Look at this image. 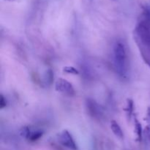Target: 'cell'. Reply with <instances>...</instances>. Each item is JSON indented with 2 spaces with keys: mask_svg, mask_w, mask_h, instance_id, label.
Here are the masks:
<instances>
[{
  "mask_svg": "<svg viewBox=\"0 0 150 150\" xmlns=\"http://www.w3.org/2000/svg\"><path fill=\"white\" fill-rule=\"evenodd\" d=\"M63 70L66 73H71V74H79L78 70L73 67H65L63 68Z\"/></svg>",
  "mask_w": 150,
  "mask_h": 150,
  "instance_id": "obj_9",
  "label": "cell"
},
{
  "mask_svg": "<svg viewBox=\"0 0 150 150\" xmlns=\"http://www.w3.org/2000/svg\"><path fill=\"white\" fill-rule=\"evenodd\" d=\"M148 116H149V118L150 119V108H149V111H148Z\"/></svg>",
  "mask_w": 150,
  "mask_h": 150,
  "instance_id": "obj_13",
  "label": "cell"
},
{
  "mask_svg": "<svg viewBox=\"0 0 150 150\" xmlns=\"http://www.w3.org/2000/svg\"><path fill=\"white\" fill-rule=\"evenodd\" d=\"M55 87L56 90L66 95H68V96H73L75 95V92H76L73 85L68 81L62 79V78L57 79Z\"/></svg>",
  "mask_w": 150,
  "mask_h": 150,
  "instance_id": "obj_3",
  "label": "cell"
},
{
  "mask_svg": "<svg viewBox=\"0 0 150 150\" xmlns=\"http://www.w3.org/2000/svg\"><path fill=\"white\" fill-rule=\"evenodd\" d=\"M7 105V101H6L5 98H4V97L2 95H1V100H0V108H1V109H2V108H4V107Z\"/></svg>",
  "mask_w": 150,
  "mask_h": 150,
  "instance_id": "obj_12",
  "label": "cell"
},
{
  "mask_svg": "<svg viewBox=\"0 0 150 150\" xmlns=\"http://www.w3.org/2000/svg\"><path fill=\"white\" fill-rule=\"evenodd\" d=\"M59 142L65 147L71 150H78V146L72 135L67 130H64L59 136Z\"/></svg>",
  "mask_w": 150,
  "mask_h": 150,
  "instance_id": "obj_4",
  "label": "cell"
},
{
  "mask_svg": "<svg viewBox=\"0 0 150 150\" xmlns=\"http://www.w3.org/2000/svg\"><path fill=\"white\" fill-rule=\"evenodd\" d=\"M10 1H12V0H10Z\"/></svg>",
  "mask_w": 150,
  "mask_h": 150,
  "instance_id": "obj_15",
  "label": "cell"
},
{
  "mask_svg": "<svg viewBox=\"0 0 150 150\" xmlns=\"http://www.w3.org/2000/svg\"><path fill=\"white\" fill-rule=\"evenodd\" d=\"M114 57L117 71L120 76H125L128 70V61L125 45L121 41H117L114 44Z\"/></svg>",
  "mask_w": 150,
  "mask_h": 150,
  "instance_id": "obj_1",
  "label": "cell"
},
{
  "mask_svg": "<svg viewBox=\"0 0 150 150\" xmlns=\"http://www.w3.org/2000/svg\"><path fill=\"white\" fill-rule=\"evenodd\" d=\"M135 132H136V135H137L138 139L140 141L142 139V125L139 123V122L138 120H136V122H135Z\"/></svg>",
  "mask_w": 150,
  "mask_h": 150,
  "instance_id": "obj_8",
  "label": "cell"
},
{
  "mask_svg": "<svg viewBox=\"0 0 150 150\" xmlns=\"http://www.w3.org/2000/svg\"><path fill=\"white\" fill-rule=\"evenodd\" d=\"M133 100H127V110L128 111H130V116L131 115L132 112H133Z\"/></svg>",
  "mask_w": 150,
  "mask_h": 150,
  "instance_id": "obj_10",
  "label": "cell"
},
{
  "mask_svg": "<svg viewBox=\"0 0 150 150\" xmlns=\"http://www.w3.org/2000/svg\"><path fill=\"white\" fill-rule=\"evenodd\" d=\"M144 133V135L145 136H146V139H147L149 142H150V125L146 126Z\"/></svg>",
  "mask_w": 150,
  "mask_h": 150,
  "instance_id": "obj_11",
  "label": "cell"
},
{
  "mask_svg": "<svg viewBox=\"0 0 150 150\" xmlns=\"http://www.w3.org/2000/svg\"><path fill=\"white\" fill-rule=\"evenodd\" d=\"M136 32L142 43L150 51V21L146 18L138 23Z\"/></svg>",
  "mask_w": 150,
  "mask_h": 150,
  "instance_id": "obj_2",
  "label": "cell"
},
{
  "mask_svg": "<svg viewBox=\"0 0 150 150\" xmlns=\"http://www.w3.org/2000/svg\"><path fill=\"white\" fill-rule=\"evenodd\" d=\"M111 129L112 130V132L114 133V134L117 136L119 139H122L124 137V134H123V132L122 130L121 127L120 126V125L117 122L114 120H112L111 122Z\"/></svg>",
  "mask_w": 150,
  "mask_h": 150,
  "instance_id": "obj_7",
  "label": "cell"
},
{
  "mask_svg": "<svg viewBox=\"0 0 150 150\" xmlns=\"http://www.w3.org/2000/svg\"><path fill=\"white\" fill-rule=\"evenodd\" d=\"M86 107H87L89 113L92 117H100L102 114L100 107L93 100L89 99V98L86 100Z\"/></svg>",
  "mask_w": 150,
  "mask_h": 150,
  "instance_id": "obj_5",
  "label": "cell"
},
{
  "mask_svg": "<svg viewBox=\"0 0 150 150\" xmlns=\"http://www.w3.org/2000/svg\"><path fill=\"white\" fill-rule=\"evenodd\" d=\"M112 1H116V0H112Z\"/></svg>",
  "mask_w": 150,
  "mask_h": 150,
  "instance_id": "obj_14",
  "label": "cell"
},
{
  "mask_svg": "<svg viewBox=\"0 0 150 150\" xmlns=\"http://www.w3.org/2000/svg\"><path fill=\"white\" fill-rule=\"evenodd\" d=\"M24 136L27 139H29L31 142H35L42 136V132L37 130V131H29V130H26V131L23 132Z\"/></svg>",
  "mask_w": 150,
  "mask_h": 150,
  "instance_id": "obj_6",
  "label": "cell"
}]
</instances>
